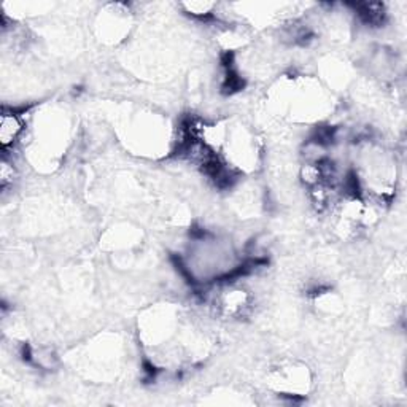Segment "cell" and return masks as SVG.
I'll return each instance as SVG.
<instances>
[{"instance_id": "obj_2", "label": "cell", "mask_w": 407, "mask_h": 407, "mask_svg": "<svg viewBox=\"0 0 407 407\" xmlns=\"http://www.w3.org/2000/svg\"><path fill=\"white\" fill-rule=\"evenodd\" d=\"M16 180V167L13 161H10L7 156H3L2 162H0V186L3 191H7L10 186H13Z\"/></svg>"}, {"instance_id": "obj_1", "label": "cell", "mask_w": 407, "mask_h": 407, "mask_svg": "<svg viewBox=\"0 0 407 407\" xmlns=\"http://www.w3.org/2000/svg\"><path fill=\"white\" fill-rule=\"evenodd\" d=\"M26 131V120L15 110H3L0 116V144L3 151L15 148Z\"/></svg>"}]
</instances>
